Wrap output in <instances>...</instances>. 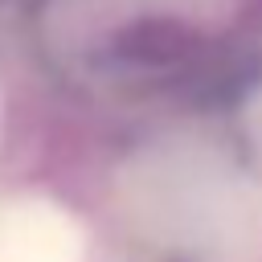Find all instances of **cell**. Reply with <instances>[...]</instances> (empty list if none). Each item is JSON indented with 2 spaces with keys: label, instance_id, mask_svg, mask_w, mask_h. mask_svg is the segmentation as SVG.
<instances>
[{
  "label": "cell",
  "instance_id": "cell-1",
  "mask_svg": "<svg viewBox=\"0 0 262 262\" xmlns=\"http://www.w3.org/2000/svg\"><path fill=\"white\" fill-rule=\"evenodd\" d=\"M78 229L61 209L20 201L0 213V262H78Z\"/></svg>",
  "mask_w": 262,
  "mask_h": 262
}]
</instances>
